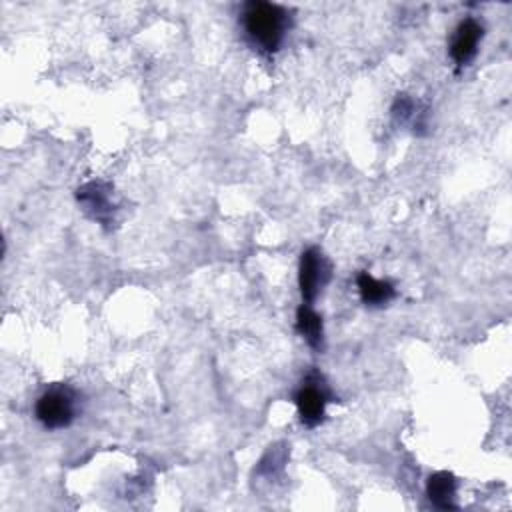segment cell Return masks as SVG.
<instances>
[{
	"label": "cell",
	"mask_w": 512,
	"mask_h": 512,
	"mask_svg": "<svg viewBox=\"0 0 512 512\" xmlns=\"http://www.w3.org/2000/svg\"><path fill=\"white\" fill-rule=\"evenodd\" d=\"M240 20L248 42L266 54L278 52L290 30V10L272 2H246Z\"/></svg>",
	"instance_id": "1"
},
{
	"label": "cell",
	"mask_w": 512,
	"mask_h": 512,
	"mask_svg": "<svg viewBox=\"0 0 512 512\" xmlns=\"http://www.w3.org/2000/svg\"><path fill=\"white\" fill-rule=\"evenodd\" d=\"M78 414V394L68 384H54L46 388L36 404L34 416L48 430L68 428Z\"/></svg>",
	"instance_id": "2"
},
{
	"label": "cell",
	"mask_w": 512,
	"mask_h": 512,
	"mask_svg": "<svg viewBox=\"0 0 512 512\" xmlns=\"http://www.w3.org/2000/svg\"><path fill=\"white\" fill-rule=\"evenodd\" d=\"M330 398L332 394L324 382V376L316 370L308 372L292 396L300 422L308 428L318 426L326 416V406Z\"/></svg>",
	"instance_id": "3"
},
{
	"label": "cell",
	"mask_w": 512,
	"mask_h": 512,
	"mask_svg": "<svg viewBox=\"0 0 512 512\" xmlns=\"http://www.w3.org/2000/svg\"><path fill=\"white\" fill-rule=\"evenodd\" d=\"M332 264L318 246H310L300 254L298 264V288L304 304H312L322 288L330 282Z\"/></svg>",
	"instance_id": "4"
},
{
	"label": "cell",
	"mask_w": 512,
	"mask_h": 512,
	"mask_svg": "<svg viewBox=\"0 0 512 512\" xmlns=\"http://www.w3.org/2000/svg\"><path fill=\"white\" fill-rule=\"evenodd\" d=\"M112 186L108 182L102 180H90L86 184H82L76 190V200L80 204V208L96 222H100L102 226L112 222L116 204H114V194H112Z\"/></svg>",
	"instance_id": "5"
},
{
	"label": "cell",
	"mask_w": 512,
	"mask_h": 512,
	"mask_svg": "<svg viewBox=\"0 0 512 512\" xmlns=\"http://www.w3.org/2000/svg\"><path fill=\"white\" fill-rule=\"evenodd\" d=\"M482 38H484V26L476 18H464L458 22L448 44L450 58L458 68L468 66L476 58Z\"/></svg>",
	"instance_id": "6"
},
{
	"label": "cell",
	"mask_w": 512,
	"mask_h": 512,
	"mask_svg": "<svg viewBox=\"0 0 512 512\" xmlns=\"http://www.w3.org/2000/svg\"><path fill=\"white\" fill-rule=\"evenodd\" d=\"M456 490H458V480L452 472H446V470L430 474L426 482L428 500L442 510L456 508Z\"/></svg>",
	"instance_id": "7"
},
{
	"label": "cell",
	"mask_w": 512,
	"mask_h": 512,
	"mask_svg": "<svg viewBox=\"0 0 512 512\" xmlns=\"http://www.w3.org/2000/svg\"><path fill=\"white\" fill-rule=\"evenodd\" d=\"M356 288H358L360 300L368 308H382V306H386L396 296V288H394L392 282L378 280V278H374L368 272H360L358 274Z\"/></svg>",
	"instance_id": "8"
},
{
	"label": "cell",
	"mask_w": 512,
	"mask_h": 512,
	"mask_svg": "<svg viewBox=\"0 0 512 512\" xmlns=\"http://www.w3.org/2000/svg\"><path fill=\"white\" fill-rule=\"evenodd\" d=\"M296 330L304 338V342L312 350L324 348V326L320 314L312 308V304H300L296 310Z\"/></svg>",
	"instance_id": "9"
}]
</instances>
